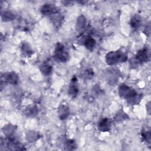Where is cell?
<instances>
[{
  "label": "cell",
  "mask_w": 151,
  "mask_h": 151,
  "mask_svg": "<svg viewBox=\"0 0 151 151\" xmlns=\"http://www.w3.org/2000/svg\"><path fill=\"white\" fill-rule=\"evenodd\" d=\"M127 60V55L120 50L110 51L105 56V61L109 65H114L124 63Z\"/></svg>",
  "instance_id": "cell-1"
},
{
  "label": "cell",
  "mask_w": 151,
  "mask_h": 151,
  "mask_svg": "<svg viewBox=\"0 0 151 151\" xmlns=\"http://www.w3.org/2000/svg\"><path fill=\"white\" fill-rule=\"evenodd\" d=\"M54 58L58 63H66L69 60V54L67 51L65 46L61 42H57L55 44Z\"/></svg>",
  "instance_id": "cell-2"
},
{
  "label": "cell",
  "mask_w": 151,
  "mask_h": 151,
  "mask_svg": "<svg viewBox=\"0 0 151 151\" xmlns=\"http://www.w3.org/2000/svg\"><path fill=\"white\" fill-rule=\"evenodd\" d=\"M118 93L119 96L121 98L126 100V101L133 97L137 94V92L134 88L124 83L122 84L119 86Z\"/></svg>",
  "instance_id": "cell-3"
},
{
  "label": "cell",
  "mask_w": 151,
  "mask_h": 151,
  "mask_svg": "<svg viewBox=\"0 0 151 151\" xmlns=\"http://www.w3.org/2000/svg\"><path fill=\"white\" fill-rule=\"evenodd\" d=\"M19 77L18 74L14 71L5 73L4 76H1V81L12 85H17L18 83Z\"/></svg>",
  "instance_id": "cell-4"
},
{
  "label": "cell",
  "mask_w": 151,
  "mask_h": 151,
  "mask_svg": "<svg viewBox=\"0 0 151 151\" xmlns=\"http://www.w3.org/2000/svg\"><path fill=\"white\" fill-rule=\"evenodd\" d=\"M40 11L41 13L43 15L48 17H50L54 14L58 12V9L56 6H55L54 4L48 3L44 4L43 5H42Z\"/></svg>",
  "instance_id": "cell-5"
},
{
  "label": "cell",
  "mask_w": 151,
  "mask_h": 151,
  "mask_svg": "<svg viewBox=\"0 0 151 151\" xmlns=\"http://www.w3.org/2000/svg\"><path fill=\"white\" fill-rule=\"evenodd\" d=\"M134 59L139 64H142L147 62L149 59V51L147 48L144 47L142 49L139 50L135 55Z\"/></svg>",
  "instance_id": "cell-6"
},
{
  "label": "cell",
  "mask_w": 151,
  "mask_h": 151,
  "mask_svg": "<svg viewBox=\"0 0 151 151\" xmlns=\"http://www.w3.org/2000/svg\"><path fill=\"white\" fill-rule=\"evenodd\" d=\"M111 120L108 117H104L101 119L97 124L99 131L102 132H108L110 130L111 127Z\"/></svg>",
  "instance_id": "cell-7"
},
{
  "label": "cell",
  "mask_w": 151,
  "mask_h": 151,
  "mask_svg": "<svg viewBox=\"0 0 151 151\" xmlns=\"http://www.w3.org/2000/svg\"><path fill=\"white\" fill-rule=\"evenodd\" d=\"M79 92V88L77 83V80L76 77H73L70 81L68 87V93L72 98H76Z\"/></svg>",
  "instance_id": "cell-8"
},
{
  "label": "cell",
  "mask_w": 151,
  "mask_h": 151,
  "mask_svg": "<svg viewBox=\"0 0 151 151\" xmlns=\"http://www.w3.org/2000/svg\"><path fill=\"white\" fill-rule=\"evenodd\" d=\"M2 130L6 137H11L15 136L17 130V127L11 123H8L2 127Z\"/></svg>",
  "instance_id": "cell-9"
},
{
  "label": "cell",
  "mask_w": 151,
  "mask_h": 151,
  "mask_svg": "<svg viewBox=\"0 0 151 151\" xmlns=\"http://www.w3.org/2000/svg\"><path fill=\"white\" fill-rule=\"evenodd\" d=\"M81 43L86 48L89 50H92L96 46V41L95 39L91 36L86 35L83 37L81 40Z\"/></svg>",
  "instance_id": "cell-10"
},
{
  "label": "cell",
  "mask_w": 151,
  "mask_h": 151,
  "mask_svg": "<svg viewBox=\"0 0 151 151\" xmlns=\"http://www.w3.org/2000/svg\"><path fill=\"white\" fill-rule=\"evenodd\" d=\"M58 117L61 120L67 119L70 114V110L69 107L65 104H61L58 108Z\"/></svg>",
  "instance_id": "cell-11"
},
{
  "label": "cell",
  "mask_w": 151,
  "mask_h": 151,
  "mask_svg": "<svg viewBox=\"0 0 151 151\" xmlns=\"http://www.w3.org/2000/svg\"><path fill=\"white\" fill-rule=\"evenodd\" d=\"M41 137V135L38 132L35 130H29L25 133V139L29 143L37 142Z\"/></svg>",
  "instance_id": "cell-12"
},
{
  "label": "cell",
  "mask_w": 151,
  "mask_h": 151,
  "mask_svg": "<svg viewBox=\"0 0 151 151\" xmlns=\"http://www.w3.org/2000/svg\"><path fill=\"white\" fill-rule=\"evenodd\" d=\"M142 18L138 14H134L132 16L130 20V25L133 29L137 30L142 25Z\"/></svg>",
  "instance_id": "cell-13"
},
{
  "label": "cell",
  "mask_w": 151,
  "mask_h": 151,
  "mask_svg": "<svg viewBox=\"0 0 151 151\" xmlns=\"http://www.w3.org/2000/svg\"><path fill=\"white\" fill-rule=\"evenodd\" d=\"M21 51L23 56L31 57L34 54V51L28 42H23L21 47Z\"/></svg>",
  "instance_id": "cell-14"
},
{
  "label": "cell",
  "mask_w": 151,
  "mask_h": 151,
  "mask_svg": "<svg viewBox=\"0 0 151 151\" xmlns=\"http://www.w3.org/2000/svg\"><path fill=\"white\" fill-rule=\"evenodd\" d=\"M39 70L43 76H49L52 73V66L49 63H44L40 65Z\"/></svg>",
  "instance_id": "cell-15"
},
{
  "label": "cell",
  "mask_w": 151,
  "mask_h": 151,
  "mask_svg": "<svg viewBox=\"0 0 151 151\" xmlns=\"http://www.w3.org/2000/svg\"><path fill=\"white\" fill-rule=\"evenodd\" d=\"M118 75L119 73L117 72V70H116L114 69L109 70L106 74L107 80L109 82V83L114 84L118 79Z\"/></svg>",
  "instance_id": "cell-16"
},
{
  "label": "cell",
  "mask_w": 151,
  "mask_h": 151,
  "mask_svg": "<svg viewBox=\"0 0 151 151\" xmlns=\"http://www.w3.org/2000/svg\"><path fill=\"white\" fill-rule=\"evenodd\" d=\"M23 113L28 117H33L37 114L38 109L35 106H28L24 109Z\"/></svg>",
  "instance_id": "cell-17"
},
{
  "label": "cell",
  "mask_w": 151,
  "mask_h": 151,
  "mask_svg": "<svg viewBox=\"0 0 151 151\" xmlns=\"http://www.w3.org/2000/svg\"><path fill=\"white\" fill-rule=\"evenodd\" d=\"M140 136L142 140L146 143L150 144L151 142V131L150 127L143 128L141 130Z\"/></svg>",
  "instance_id": "cell-18"
},
{
  "label": "cell",
  "mask_w": 151,
  "mask_h": 151,
  "mask_svg": "<svg viewBox=\"0 0 151 151\" xmlns=\"http://www.w3.org/2000/svg\"><path fill=\"white\" fill-rule=\"evenodd\" d=\"M86 17L83 15H80L77 18V22H76V29H77V30L78 31H81L83 30L86 27Z\"/></svg>",
  "instance_id": "cell-19"
},
{
  "label": "cell",
  "mask_w": 151,
  "mask_h": 151,
  "mask_svg": "<svg viewBox=\"0 0 151 151\" xmlns=\"http://www.w3.org/2000/svg\"><path fill=\"white\" fill-rule=\"evenodd\" d=\"M129 119V116L126 114V113L122 109L119 110L115 114L114 117V119L117 122H123L126 119Z\"/></svg>",
  "instance_id": "cell-20"
},
{
  "label": "cell",
  "mask_w": 151,
  "mask_h": 151,
  "mask_svg": "<svg viewBox=\"0 0 151 151\" xmlns=\"http://www.w3.org/2000/svg\"><path fill=\"white\" fill-rule=\"evenodd\" d=\"M50 18L51 22H52V24L56 27L60 26L61 25V24L62 23L63 17L61 16V15H60L59 12H58L57 13H55L53 15H51L50 17Z\"/></svg>",
  "instance_id": "cell-21"
},
{
  "label": "cell",
  "mask_w": 151,
  "mask_h": 151,
  "mask_svg": "<svg viewBox=\"0 0 151 151\" xmlns=\"http://www.w3.org/2000/svg\"><path fill=\"white\" fill-rule=\"evenodd\" d=\"M1 18L2 20L4 22L11 21L14 19L15 15L11 11H4L3 13L1 14Z\"/></svg>",
  "instance_id": "cell-22"
},
{
  "label": "cell",
  "mask_w": 151,
  "mask_h": 151,
  "mask_svg": "<svg viewBox=\"0 0 151 151\" xmlns=\"http://www.w3.org/2000/svg\"><path fill=\"white\" fill-rule=\"evenodd\" d=\"M142 95L140 94H137L136 96H134L133 97L131 98L130 99L127 100V102L128 104H130V105H137L139 104L141 100H142Z\"/></svg>",
  "instance_id": "cell-23"
},
{
  "label": "cell",
  "mask_w": 151,
  "mask_h": 151,
  "mask_svg": "<svg viewBox=\"0 0 151 151\" xmlns=\"http://www.w3.org/2000/svg\"><path fill=\"white\" fill-rule=\"evenodd\" d=\"M64 147L67 150H74L77 147V145L75 140L67 139L64 142Z\"/></svg>",
  "instance_id": "cell-24"
},
{
  "label": "cell",
  "mask_w": 151,
  "mask_h": 151,
  "mask_svg": "<svg viewBox=\"0 0 151 151\" xmlns=\"http://www.w3.org/2000/svg\"><path fill=\"white\" fill-rule=\"evenodd\" d=\"M82 76L85 78H88L90 79L94 76V72L93 70L91 68H87L86 69L82 74Z\"/></svg>",
  "instance_id": "cell-25"
},
{
  "label": "cell",
  "mask_w": 151,
  "mask_h": 151,
  "mask_svg": "<svg viewBox=\"0 0 151 151\" xmlns=\"http://www.w3.org/2000/svg\"><path fill=\"white\" fill-rule=\"evenodd\" d=\"M144 33L146 35V36L149 37L150 34V25L149 23L148 24H147L145 28L144 29Z\"/></svg>",
  "instance_id": "cell-26"
},
{
  "label": "cell",
  "mask_w": 151,
  "mask_h": 151,
  "mask_svg": "<svg viewBox=\"0 0 151 151\" xmlns=\"http://www.w3.org/2000/svg\"><path fill=\"white\" fill-rule=\"evenodd\" d=\"M150 101H149L147 104H146V111H147V112L148 113V114H150Z\"/></svg>",
  "instance_id": "cell-27"
}]
</instances>
